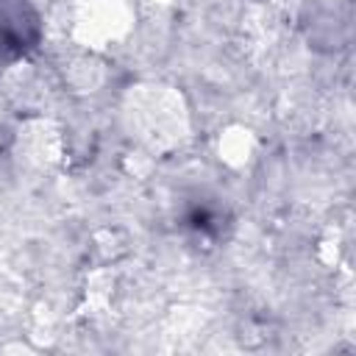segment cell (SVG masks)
Instances as JSON below:
<instances>
[{"instance_id": "1", "label": "cell", "mask_w": 356, "mask_h": 356, "mask_svg": "<svg viewBox=\"0 0 356 356\" xmlns=\"http://www.w3.org/2000/svg\"><path fill=\"white\" fill-rule=\"evenodd\" d=\"M42 39V19L28 0H0V58L11 61Z\"/></svg>"}]
</instances>
